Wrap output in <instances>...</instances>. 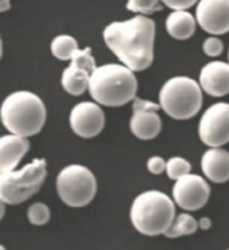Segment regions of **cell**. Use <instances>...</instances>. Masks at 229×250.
I'll return each mask as SVG.
<instances>
[{"mask_svg":"<svg viewBox=\"0 0 229 250\" xmlns=\"http://www.w3.org/2000/svg\"><path fill=\"white\" fill-rule=\"evenodd\" d=\"M103 37L107 47L131 70L143 71L153 65L155 23L146 15L111 23L104 28Z\"/></svg>","mask_w":229,"mask_h":250,"instance_id":"obj_1","label":"cell"},{"mask_svg":"<svg viewBox=\"0 0 229 250\" xmlns=\"http://www.w3.org/2000/svg\"><path fill=\"white\" fill-rule=\"evenodd\" d=\"M88 90L93 100L103 106H124L137 97V77L128 66L107 63L93 70Z\"/></svg>","mask_w":229,"mask_h":250,"instance_id":"obj_2","label":"cell"},{"mask_svg":"<svg viewBox=\"0 0 229 250\" xmlns=\"http://www.w3.org/2000/svg\"><path fill=\"white\" fill-rule=\"evenodd\" d=\"M0 120L10 133L28 139L42 131L46 106L34 93L14 92L4 98L0 106Z\"/></svg>","mask_w":229,"mask_h":250,"instance_id":"obj_3","label":"cell"},{"mask_svg":"<svg viewBox=\"0 0 229 250\" xmlns=\"http://www.w3.org/2000/svg\"><path fill=\"white\" fill-rule=\"evenodd\" d=\"M130 218L134 228L143 235L164 234L175 219L174 201L158 190L144 191L132 202Z\"/></svg>","mask_w":229,"mask_h":250,"instance_id":"obj_4","label":"cell"},{"mask_svg":"<svg viewBox=\"0 0 229 250\" xmlns=\"http://www.w3.org/2000/svg\"><path fill=\"white\" fill-rule=\"evenodd\" d=\"M159 105L171 119H191L202 106L201 86L189 77H173L164 82L159 92Z\"/></svg>","mask_w":229,"mask_h":250,"instance_id":"obj_5","label":"cell"},{"mask_svg":"<svg viewBox=\"0 0 229 250\" xmlns=\"http://www.w3.org/2000/svg\"><path fill=\"white\" fill-rule=\"evenodd\" d=\"M45 159H34L23 168L0 174V198L6 205H21L35 195L46 179Z\"/></svg>","mask_w":229,"mask_h":250,"instance_id":"obj_6","label":"cell"},{"mask_svg":"<svg viewBox=\"0 0 229 250\" xmlns=\"http://www.w3.org/2000/svg\"><path fill=\"white\" fill-rule=\"evenodd\" d=\"M97 191V182L89 168L81 164H70L57 176V192L69 207L88 206Z\"/></svg>","mask_w":229,"mask_h":250,"instance_id":"obj_7","label":"cell"},{"mask_svg":"<svg viewBox=\"0 0 229 250\" xmlns=\"http://www.w3.org/2000/svg\"><path fill=\"white\" fill-rule=\"evenodd\" d=\"M198 135L207 147H223L229 143V104L217 103L204 112Z\"/></svg>","mask_w":229,"mask_h":250,"instance_id":"obj_8","label":"cell"},{"mask_svg":"<svg viewBox=\"0 0 229 250\" xmlns=\"http://www.w3.org/2000/svg\"><path fill=\"white\" fill-rule=\"evenodd\" d=\"M210 187L200 175L186 174L175 180L173 186L174 202L186 211H196L209 201Z\"/></svg>","mask_w":229,"mask_h":250,"instance_id":"obj_9","label":"cell"},{"mask_svg":"<svg viewBox=\"0 0 229 250\" xmlns=\"http://www.w3.org/2000/svg\"><path fill=\"white\" fill-rule=\"evenodd\" d=\"M97 103L77 104L73 106L69 117L71 131L82 139H92L101 133L105 125V116Z\"/></svg>","mask_w":229,"mask_h":250,"instance_id":"obj_10","label":"cell"},{"mask_svg":"<svg viewBox=\"0 0 229 250\" xmlns=\"http://www.w3.org/2000/svg\"><path fill=\"white\" fill-rule=\"evenodd\" d=\"M197 23L212 35L229 31V0H200L196 10Z\"/></svg>","mask_w":229,"mask_h":250,"instance_id":"obj_11","label":"cell"},{"mask_svg":"<svg viewBox=\"0 0 229 250\" xmlns=\"http://www.w3.org/2000/svg\"><path fill=\"white\" fill-rule=\"evenodd\" d=\"M200 86L212 97L229 94V63L213 61L204 66L200 73Z\"/></svg>","mask_w":229,"mask_h":250,"instance_id":"obj_12","label":"cell"},{"mask_svg":"<svg viewBox=\"0 0 229 250\" xmlns=\"http://www.w3.org/2000/svg\"><path fill=\"white\" fill-rule=\"evenodd\" d=\"M28 148L30 143L27 137L14 133L0 137V174L17 168L18 164L28 152Z\"/></svg>","mask_w":229,"mask_h":250,"instance_id":"obj_13","label":"cell"},{"mask_svg":"<svg viewBox=\"0 0 229 250\" xmlns=\"http://www.w3.org/2000/svg\"><path fill=\"white\" fill-rule=\"evenodd\" d=\"M204 175L213 183H225L229 180V152L221 147H210L201 159Z\"/></svg>","mask_w":229,"mask_h":250,"instance_id":"obj_14","label":"cell"},{"mask_svg":"<svg viewBox=\"0 0 229 250\" xmlns=\"http://www.w3.org/2000/svg\"><path fill=\"white\" fill-rule=\"evenodd\" d=\"M134 113L130 120V129L140 140H153L162 129V120L157 109H132Z\"/></svg>","mask_w":229,"mask_h":250,"instance_id":"obj_15","label":"cell"},{"mask_svg":"<svg viewBox=\"0 0 229 250\" xmlns=\"http://www.w3.org/2000/svg\"><path fill=\"white\" fill-rule=\"evenodd\" d=\"M196 21L186 10H174L166 19V30L171 38L186 41L196 33Z\"/></svg>","mask_w":229,"mask_h":250,"instance_id":"obj_16","label":"cell"},{"mask_svg":"<svg viewBox=\"0 0 229 250\" xmlns=\"http://www.w3.org/2000/svg\"><path fill=\"white\" fill-rule=\"evenodd\" d=\"M89 81H91V73L73 63L66 67L61 77L62 87L71 96L84 94L89 89Z\"/></svg>","mask_w":229,"mask_h":250,"instance_id":"obj_17","label":"cell"},{"mask_svg":"<svg viewBox=\"0 0 229 250\" xmlns=\"http://www.w3.org/2000/svg\"><path fill=\"white\" fill-rule=\"evenodd\" d=\"M198 229V221L190 214H180L171 223V226L167 229V231L163 234L167 238H178L183 235L194 234Z\"/></svg>","mask_w":229,"mask_h":250,"instance_id":"obj_18","label":"cell"},{"mask_svg":"<svg viewBox=\"0 0 229 250\" xmlns=\"http://www.w3.org/2000/svg\"><path fill=\"white\" fill-rule=\"evenodd\" d=\"M51 54L60 61H70L78 50L77 41L70 35H58L51 42Z\"/></svg>","mask_w":229,"mask_h":250,"instance_id":"obj_19","label":"cell"},{"mask_svg":"<svg viewBox=\"0 0 229 250\" xmlns=\"http://www.w3.org/2000/svg\"><path fill=\"white\" fill-rule=\"evenodd\" d=\"M190 171L191 164L183 158L174 156V158L169 159L166 162V174H167L170 179H180L181 176H183L186 174H190Z\"/></svg>","mask_w":229,"mask_h":250,"instance_id":"obj_20","label":"cell"},{"mask_svg":"<svg viewBox=\"0 0 229 250\" xmlns=\"http://www.w3.org/2000/svg\"><path fill=\"white\" fill-rule=\"evenodd\" d=\"M27 218L35 226H44L50 221V208L42 202L33 203L28 207Z\"/></svg>","mask_w":229,"mask_h":250,"instance_id":"obj_21","label":"cell"},{"mask_svg":"<svg viewBox=\"0 0 229 250\" xmlns=\"http://www.w3.org/2000/svg\"><path fill=\"white\" fill-rule=\"evenodd\" d=\"M159 1L160 0H128L127 1V10L135 12V14L148 15V14L162 10Z\"/></svg>","mask_w":229,"mask_h":250,"instance_id":"obj_22","label":"cell"},{"mask_svg":"<svg viewBox=\"0 0 229 250\" xmlns=\"http://www.w3.org/2000/svg\"><path fill=\"white\" fill-rule=\"evenodd\" d=\"M70 61L73 65L85 69V70L89 71L91 74H92L93 70L97 67V66H96V61L93 58L91 47H87V49L84 50L78 49L76 53H74V55H73V58H71Z\"/></svg>","mask_w":229,"mask_h":250,"instance_id":"obj_23","label":"cell"},{"mask_svg":"<svg viewBox=\"0 0 229 250\" xmlns=\"http://www.w3.org/2000/svg\"><path fill=\"white\" fill-rule=\"evenodd\" d=\"M202 50L204 53L207 55V57H218L221 55L224 50L223 42L220 41L216 37H210V38H206L202 43Z\"/></svg>","mask_w":229,"mask_h":250,"instance_id":"obj_24","label":"cell"},{"mask_svg":"<svg viewBox=\"0 0 229 250\" xmlns=\"http://www.w3.org/2000/svg\"><path fill=\"white\" fill-rule=\"evenodd\" d=\"M147 169L154 175H159L166 171V160L160 156H151L147 160Z\"/></svg>","mask_w":229,"mask_h":250,"instance_id":"obj_25","label":"cell"},{"mask_svg":"<svg viewBox=\"0 0 229 250\" xmlns=\"http://www.w3.org/2000/svg\"><path fill=\"white\" fill-rule=\"evenodd\" d=\"M166 7L171 10H189L198 0H162Z\"/></svg>","mask_w":229,"mask_h":250,"instance_id":"obj_26","label":"cell"},{"mask_svg":"<svg viewBox=\"0 0 229 250\" xmlns=\"http://www.w3.org/2000/svg\"><path fill=\"white\" fill-rule=\"evenodd\" d=\"M198 226H200L202 230H207V229H210V226H212V221H210L209 218L204 217L198 221Z\"/></svg>","mask_w":229,"mask_h":250,"instance_id":"obj_27","label":"cell"},{"mask_svg":"<svg viewBox=\"0 0 229 250\" xmlns=\"http://www.w3.org/2000/svg\"><path fill=\"white\" fill-rule=\"evenodd\" d=\"M10 0H0V12H4V11H8L10 10Z\"/></svg>","mask_w":229,"mask_h":250,"instance_id":"obj_28","label":"cell"},{"mask_svg":"<svg viewBox=\"0 0 229 250\" xmlns=\"http://www.w3.org/2000/svg\"><path fill=\"white\" fill-rule=\"evenodd\" d=\"M4 211H6V202L0 198V219L4 215Z\"/></svg>","mask_w":229,"mask_h":250,"instance_id":"obj_29","label":"cell"},{"mask_svg":"<svg viewBox=\"0 0 229 250\" xmlns=\"http://www.w3.org/2000/svg\"><path fill=\"white\" fill-rule=\"evenodd\" d=\"M1 53H3V44H1V39H0V58H1Z\"/></svg>","mask_w":229,"mask_h":250,"instance_id":"obj_30","label":"cell"},{"mask_svg":"<svg viewBox=\"0 0 229 250\" xmlns=\"http://www.w3.org/2000/svg\"><path fill=\"white\" fill-rule=\"evenodd\" d=\"M228 60H229V53H228Z\"/></svg>","mask_w":229,"mask_h":250,"instance_id":"obj_31","label":"cell"}]
</instances>
